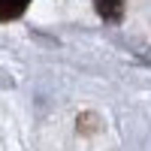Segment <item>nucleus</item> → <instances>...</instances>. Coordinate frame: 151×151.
<instances>
[{"label":"nucleus","mask_w":151,"mask_h":151,"mask_svg":"<svg viewBox=\"0 0 151 151\" xmlns=\"http://www.w3.org/2000/svg\"><path fill=\"white\" fill-rule=\"evenodd\" d=\"M30 0H0V21H15L27 12Z\"/></svg>","instance_id":"2"},{"label":"nucleus","mask_w":151,"mask_h":151,"mask_svg":"<svg viewBox=\"0 0 151 151\" xmlns=\"http://www.w3.org/2000/svg\"><path fill=\"white\" fill-rule=\"evenodd\" d=\"M94 6L100 12V18L109 24H118L124 18V0H94Z\"/></svg>","instance_id":"1"}]
</instances>
